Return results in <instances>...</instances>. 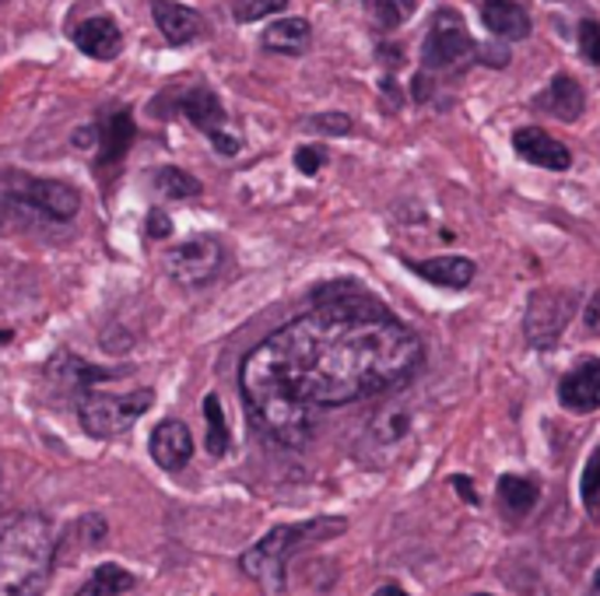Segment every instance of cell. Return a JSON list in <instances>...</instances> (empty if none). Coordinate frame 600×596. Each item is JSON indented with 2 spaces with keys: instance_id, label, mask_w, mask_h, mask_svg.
<instances>
[{
  "instance_id": "ffe728a7",
  "label": "cell",
  "mask_w": 600,
  "mask_h": 596,
  "mask_svg": "<svg viewBox=\"0 0 600 596\" xmlns=\"http://www.w3.org/2000/svg\"><path fill=\"white\" fill-rule=\"evenodd\" d=\"M134 586H137V580L123 565H99L92 572V580L81 586L78 596H123V593H131Z\"/></svg>"
},
{
  "instance_id": "484cf974",
  "label": "cell",
  "mask_w": 600,
  "mask_h": 596,
  "mask_svg": "<svg viewBox=\"0 0 600 596\" xmlns=\"http://www.w3.org/2000/svg\"><path fill=\"white\" fill-rule=\"evenodd\" d=\"M285 4L288 0H236L233 14H236V22H260V18L278 14Z\"/></svg>"
},
{
  "instance_id": "2e32d148",
  "label": "cell",
  "mask_w": 600,
  "mask_h": 596,
  "mask_svg": "<svg viewBox=\"0 0 600 596\" xmlns=\"http://www.w3.org/2000/svg\"><path fill=\"white\" fill-rule=\"evenodd\" d=\"M418 278H426L432 284L443 288H467L474 281V263L467 257H432V260H418L411 263Z\"/></svg>"
},
{
  "instance_id": "7402d4cb",
  "label": "cell",
  "mask_w": 600,
  "mask_h": 596,
  "mask_svg": "<svg viewBox=\"0 0 600 596\" xmlns=\"http://www.w3.org/2000/svg\"><path fill=\"white\" fill-rule=\"evenodd\" d=\"M499 495H502V502H506V509H509V513L523 516V513H531V509H534V502H537V484H534V481H527V477L506 474V477L499 481Z\"/></svg>"
},
{
  "instance_id": "1f68e13d",
  "label": "cell",
  "mask_w": 600,
  "mask_h": 596,
  "mask_svg": "<svg viewBox=\"0 0 600 596\" xmlns=\"http://www.w3.org/2000/svg\"><path fill=\"white\" fill-rule=\"evenodd\" d=\"M453 487H456V492H461L471 505L478 502V495H474V487H471V481H467V477H453Z\"/></svg>"
},
{
  "instance_id": "ac0fdd59",
  "label": "cell",
  "mask_w": 600,
  "mask_h": 596,
  "mask_svg": "<svg viewBox=\"0 0 600 596\" xmlns=\"http://www.w3.org/2000/svg\"><path fill=\"white\" fill-rule=\"evenodd\" d=\"M309 22L306 18H281L268 32H263V46L271 53H285V57H298L309 46Z\"/></svg>"
},
{
  "instance_id": "30bf717a",
  "label": "cell",
  "mask_w": 600,
  "mask_h": 596,
  "mask_svg": "<svg viewBox=\"0 0 600 596\" xmlns=\"http://www.w3.org/2000/svg\"><path fill=\"white\" fill-rule=\"evenodd\" d=\"M558 404L573 414H590L600 407V358H590L569 375H562Z\"/></svg>"
},
{
  "instance_id": "83f0119b",
  "label": "cell",
  "mask_w": 600,
  "mask_h": 596,
  "mask_svg": "<svg viewBox=\"0 0 600 596\" xmlns=\"http://www.w3.org/2000/svg\"><path fill=\"white\" fill-rule=\"evenodd\" d=\"M309 131H320V134H348L351 131V120L344 113H324L309 120Z\"/></svg>"
},
{
  "instance_id": "e0dca14e",
  "label": "cell",
  "mask_w": 600,
  "mask_h": 596,
  "mask_svg": "<svg viewBox=\"0 0 600 596\" xmlns=\"http://www.w3.org/2000/svg\"><path fill=\"white\" fill-rule=\"evenodd\" d=\"M537 105L544 113H552V116H558V120H576L579 113H584V105H587V99H584V88H579L573 78H566V75H558L555 81H552V88L544 95H537Z\"/></svg>"
},
{
  "instance_id": "cb8c5ba5",
  "label": "cell",
  "mask_w": 600,
  "mask_h": 596,
  "mask_svg": "<svg viewBox=\"0 0 600 596\" xmlns=\"http://www.w3.org/2000/svg\"><path fill=\"white\" fill-rule=\"evenodd\" d=\"M579 495H584L587 516L600 519V449H593V457L584 466V481H579Z\"/></svg>"
},
{
  "instance_id": "5b68a950",
  "label": "cell",
  "mask_w": 600,
  "mask_h": 596,
  "mask_svg": "<svg viewBox=\"0 0 600 596\" xmlns=\"http://www.w3.org/2000/svg\"><path fill=\"white\" fill-rule=\"evenodd\" d=\"M576 295L566 288H537L527 302V340L534 348H552L558 334L566 330V323L573 319Z\"/></svg>"
},
{
  "instance_id": "52a82bcc",
  "label": "cell",
  "mask_w": 600,
  "mask_h": 596,
  "mask_svg": "<svg viewBox=\"0 0 600 596\" xmlns=\"http://www.w3.org/2000/svg\"><path fill=\"white\" fill-rule=\"evenodd\" d=\"M183 116L197 126V131H204L211 137V144H215V151L222 155H236L239 151V134L228 131V116H225V105L222 99L211 92V88H190V92L183 95Z\"/></svg>"
},
{
  "instance_id": "e575fe53",
  "label": "cell",
  "mask_w": 600,
  "mask_h": 596,
  "mask_svg": "<svg viewBox=\"0 0 600 596\" xmlns=\"http://www.w3.org/2000/svg\"><path fill=\"white\" fill-rule=\"evenodd\" d=\"M593 586L600 589V569H597V575H593Z\"/></svg>"
},
{
  "instance_id": "8992f818",
  "label": "cell",
  "mask_w": 600,
  "mask_h": 596,
  "mask_svg": "<svg viewBox=\"0 0 600 596\" xmlns=\"http://www.w3.org/2000/svg\"><path fill=\"white\" fill-rule=\"evenodd\" d=\"M225 267V246L215 236H193L166 252V274L180 284H207Z\"/></svg>"
},
{
  "instance_id": "9c48e42d",
  "label": "cell",
  "mask_w": 600,
  "mask_h": 596,
  "mask_svg": "<svg viewBox=\"0 0 600 596\" xmlns=\"http://www.w3.org/2000/svg\"><path fill=\"white\" fill-rule=\"evenodd\" d=\"M18 201L43 211L53 222H70L81 211L78 190L60 183V179H22L18 183Z\"/></svg>"
},
{
  "instance_id": "4316f807",
  "label": "cell",
  "mask_w": 600,
  "mask_h": 596,
  "mask_svg": "<svg viewBox=\"0 0 600 596\" xmlns=\"http://www.w3.org/2000/svg\"><path fill=\"white\" fill-rule=\"evenodd\" d=\"M579 53H584L587 64H600V22H593V18L579 22Z\"/></svg>"
},
{
  "instance_id": "4fadbf2b",
  "label": "cell",
  "mask_w": 600,
  "mask_h": 596,
  "mask_svg": "<svg viewBox=\"0 0 600 596\" xmlns=\"http://www.w3.org/2000/svg\"><path fill=\"white\" fill-rule=\"evenodd\" d=\"M151 18H155L158 32L166 35V43H172V46L193 43L204 32L201 14L183 8V4H176V0H155V4H151Z\"/></svg>"
},
{
  "instance_id": "ba28073f",
  "label": "cell",
  "mask_w": 600,
  "mask_h": 596,
  "mask_svg": "<svg viewBox=\"0 0 600 596\" xmlns=\"http://www.w3.org/2000/svg\"><path fill=\"white\" fill-rule=\"evenodd\" d=\"M474 49L471 32L453 11H439L435 25L426 35V46H421V60L426 67H453L456 60H464Z\"/></svg>"
},
{
  "instance_id": "7a4b0ae2",
  "label": "cell",
  "mask_w": 600,
  "mask_h": 596,
  "mask_svg": "<svg viewBox=\"0 0 600 596\" xmlns=\"http://www.w3.org/2000/svg\"><path fill=\"white\" fill-rule=\"evenodd\" d=\"M53 527L39 513L0 516V596H43L53 575Z\"/></svg>"
},
{
  "instance_id": "44dd1931",
  "label": "cell",
  "mask_w": 600,
  "mask_h": 596,
  "mask_svg": "<svg viewBox=\"0 0 600 596\" xmlns=\"http://www.w3.org/2000/svg\"><path fill=\"white\" fill-rule=\"evenodd\" d=\"M151 183H155L158 193L169 196V201H186V196H197L201 193V179H193L190 172L176 169V166L158 169Z\"/></svg>"
},
{
  "instance_id": "6da1fadb",
  "label": "cell",
  "mask_w": 600,
  "mask_h": 596,
  "mask_svg": "<svg viewBox=\"0 0 600 596\" xmlns=\"http://www.w3.org/2000/svg\"><path fill=\"white\" fill-rule=\"evenodd\" d=\"M316 310L271 334L242 361L239 383L253 421L298 446L324 407L386 393L421 369V340L355 281L313 292Z\"/></svg>"
},
{
  "instance_id": "8fae6325",
  "label": "cell",
  "mask_w": 600,
  "mask_h": 596,
  "mask_svg": "<svg viewBox=\"0 0 600 596\" xmlns=\"http://www.w3.org/2000/svg\"><path fill=\"white\" fill-rule=\"evenodd\" d=\"M513 148L520 158H527L531 166H541V169H569V148L562 140H555L552 134H544L541 126H520V131L513 134Z\"/></svg>"
},
{
  "instance_id": "d590c367",
  "label": "cell",
  "mask_w": 600,
  "mask_h": 596,
  "mask_svg": "<svg viewBox=\"0 0 600 596\" xmlns=\"http://www.w3.org/2000/svg\"><path fill=\"white\" fill-rule=\"evenodd\" d=\"M4 340H8V334H4V330H0V345H4Z\"/></svg>"
},
{
  "instance_id": "f1b7e54d",
  "label": "cell",
  "mask_w": 600,
  "mask_h": 596,
  "mask_svg": "<svg viewBox=\"0 0 600 596\" xmlns=\"http://www.w3.org/2000/svg\"><path fill=\"white\" fill-rule=\"evenodd\" d=\"M324 161H327V151L324 148H298L295 151V166H298V172H306V176L320 172Z\"/></svg>"
},
{
  "instance_id": "277c9868",
  "label": "cell",
  "mask_w": 600,
  "mask_h": 596,
  "mask_svg": "<svg viewBox=\"0 0 600 596\" xmlns=\"http://www.w3.org/2000/svg\"><path fill=\"white\" fill-rule=\"evenodd\" d=\"M316 530L320 527H274L268 537L257 540V544L242 554L239 569L250 575V580H257L260 586L281 589L285 586V569H288V558H292L295 544Z\"/></svg>"
},
{
  "instance_id": "3957f363",
  "label": "cell",
  "mask_w": 600,
  "mask_h": 596,
  "mask_svg": "<svg viewBox=\"0 0 600 596\" xmlns=\"http://www.w3.org/2000/svg\"><path fill=\"white\" fill-rule=\"evenodd\" d=\"M151 404H155L151 390H134L123 396L88 393L78 407V421L92 439H113L120 431H127L140 414H148Z\"/></svg>"
},
{
  "instance_id": "836d02e7",
  "label": "cell",
  "mask_w": 600,
  "mask_h": 596,
  "mask_svg": "<svg viewBox=\"0 0 600 596\" xmlns=\"http://www.w3.org/2000/svg\"><path fill=\"white\" fill-rule=\"evenodd\" d=\"M376 596H408L400 586H383V589H376Z\"/></svg>"
},
{
  "instance_id": "7c38bea8",
  "label": "cell",
  "mask_w": 600,
  "mask_h": 596,
  "mask_svg": "<svg viewBox=\"0 0 600 596\" xmlns=\"http://www.w3.org/2000/svg\"><path fill=\"white\" fill-rule=\"evenodd\" d=\"M193 457V436L183 421H162L151 431V460L162 471H183Z\"/></svg>"
},
{
  "instance_id": "d6a6232c",
  "label": "cell",
  "mask_w": 600,
  "mask_h": 596,
  "mask_svg": "<svg viewBox=\"0 0 600 596\" xmlns=\"http://www.w3.org/2000/svg\"><path fill=\"white\" fill-rule=\"evenodd\" d=\"M92 140H95V131L88 126V131H78L75 134V148H92Z\"/></svg>"
},
{
  "instance_id": "5bb4252c",
  "label": "cell",
  "mask_w": 600,
  "mask_h": 596,
  "mask_svg": "<svg viewBox=\"0 0 600 596\" xmlns=\"http://www.w3.org/2000/svg\"><path fill=\"white\" fill-rule=\"evenodd\" d=\"M75 43H78L81 53H88V57L113 60L116 53L123 49V35H120L113 18H88V22H81L75 29Z\"/></svg>"
},
{
  "instance_id": "74e56055",
  "label": "cell",
  "mask_w": 600,
  "mask_h": 596,
  "mask_svg": "<svg viewBox=\"0 0 600 596\" xmlns=\"http://www.w3.org/2000/svg\"><path fill=\"white\" fill-rule=\"evenodd\" d=\"M478 596H488V593H478Z\"/></svg>"
},
{
  "instance_id": "603a6c76",
  "label": "cell",
  "mask_w": 600,
  "mask_h": 596,
  "mask_svg": "<svg viewBox=\"0 0 600 596\" xmlns=\"http://www.w3.org/2000/svg\"><path fill=\"white\" fill-rule=\"evenodd\" d=\"M204 418H207V453L222 457L228 449V425H225V414H222V401L215 393L204 401Z\"/></svg>"
},
{
  "instance_id": "9a60e30c",
  "label": "cell",
  "mask_w": 600,
  "mask_h": 596,
  "mask_svg": "<svg viewBox=\"0 0 600 596\" xmlns=\"http://www.w3.org/2000/svg\"><path fill=\"white\" fill-rule=\"evenodd\" d=\"M482 18L488 32L502 35V40H527L531 35V14L513 4V0H485Z\"/></svg>"
},
{
  "instance_id": "d6986e66",
  "label": "cell",
  "mask_w": 600,
  "mask_h": 596,
  "mask_svg": "<svg viewBox=\"0 0 600 596\" xmlns=\"http://www.w3.org/2000/svg\"><path fill=\"white\" fill-rule=\"evenodd\" d=\"M99 144H102V155H99L102 166H110V161H120L123 155H127L131 144H134V116L131 113L105 116Z\"/></svg>"
},
{
  "instance_id": "d4e9b609",
  "label": "cell",
  "mask_w": 600,
  "mask_h": 596,
  "mask_svg": "<svg viewBox=\"0 0 600 596\" xmlns=\"http://www.w3.org/2000/svg\"><path fill=\"white\" fill-rule=\"evenodd\" d=\"M365 8H369V14H373L376 22L386 25V29L400 25L404 18H411V11H415L411 0H365Z\"/></svg>"
},
{
  "instance_id": "4dcf8cb0",
  "label": "cell",
  "mask_w": 600,
  "mask_h": 596,
  "mask_svg": "<svg viewBox=\"0 0 600 596\" xmlns=\"http://www.w3.org/2000/svg\"><path fill=\"white\" fill-rule=\"evenodd\" d=\"M584 319H587L590 334H600V292H593V299L587 302V310H584Z\"/></svg>"
},
{
  "instance_id": "8d00e7d4",
  "label": "cell",
  "mask_w": 600,
  "mask_h": 596,
  "mask_svg": "<svg viewBox=\"0 0 600 596\" xmlns=\"http://www.w3.org/2000/svg\"><path fill=\"white\" fill-rule=\"evenodd\" d=\"M0 228H4V211H0Z\"/></svg>"
},
{
  "instance_id": "f546056e",
  "label": "cell",
  "mask_w": 600,
  "mask_h": 596,
  "mask_svg": "<svg viewBox=\"0 0 600 596\" xmlns=\"http://www.w3.org/2000/svg\"><path fill=\"white\" fill-rule=\"evenodd\" d=\"M169 232H172L169 214H162V211H151V214H148V236H151V239H166Z\"/></svg>"
}]
</instances>
